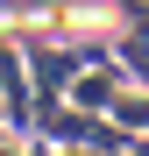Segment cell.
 Listing matches in <instances>:
<instances>
[{
	"label": "cell",
	"mask_w": 149,
	"mask_h": 156,
	"mask_svg": "<svg viewBox=\"0 0 149 156\" xmlns=\"http://www.w3.org/2000/svg\"><path fill=\"white\" fill-rule=\"evenodd\" d=\"M36 121H43V135H57V142H71V149H114V142H121V128H114L107 114H85V107H71V99H50Z\"/></svg>",
	"instance_id": "obj_1"
},
{
	"label": "cell",
	"mask_w": 149,
	"mask_h": 156,
	"mask_svg": "<svg viewBox=\"0 0 149 156\" xmlns=\"http://www.w3.org/2000/svg\"><path fill=\"white\" fill-rule=\"evenodd\" d=\"M99 50H57V43H36V78H43V107L50 99H64V85L78 78Z\"/></svg>",
	"instance_id": "obj_2"
},
{
	"label": "cell",
	"mask_w": 149,
	"mask_h": 156,
	"mask_svg": "<svg viewBox=\"0 0 149 156\" xmlns=\"http://www.w3.org/2000/svg\"><path fill=\"white\" fill-rule=\"evenodd\" d=\"M114 92H121V78L99 64V57H92V64L64 85V99H71V107H85V114H107V99H114Z\"/></svg>",
	"instance_id": "obj_3"
},
{
	"label": "cell",
	"mask_w": 149,
	"mask_h": 156,
	"mask_svg": "<svg viewBox=\"0 0 149 156\" xmlns=\"http://www.w3.org/2000/svg\"><path fill=\"white\" fill-rule=\"evenodd\" d=\"M107 121L121 128V135H149V85L142 92H114L107 99Z\"/></svg>",
	"instance_id": "obj_4"
},
{
	"label": "cell",
	"mask_w": 149,
	"mask_h": 156,
	"mask_svg": "<svg viewBox=\"0 0 149 156\" xmlns=\"http://www.w3.org/2000/svg\"><path fill=\"white\" fill-rule=\"evenodd\" d=\"M121 64H128L142 85H149V7L128 14V36H121Z\"/></svg>",
	"instance_id": "obj_5"
},
{
	"label": "cell",
	"mask_w": 149,
	"mask_h": 156,
	"mask_svg": "<svg viewBox=\"0 0 149 156\" xmlns=\"http://www.w3.org/2000/svg\"><path fill=\"white\" fill-rule=\"evenodd\" d=\"M0 92H7V114H14V121L29 114V85H21V71H14V57H7V50H0Z\"/></svg>",
	"instance_id": "obj_6"
},
{
	"label": "cell",
	"mask_w": 149,
	"mask_h": 156,
	"mask_svg": "<svg viewBox=\"0 0 149 156\" xmlns=\"http://www.w3.org/2000/svg\"><path fill=\"white\" fill-rule=\"evenodd\" d=\"M0 156H29V149H21V142H0Z\"/></svg>",
	"instance_id": "obj_7"
},
{
	"label": "cell",
	"mask_w": 149,
	"mask_h": 156,
	"mask_svg": "<svg viewBox=\"0 0 149 156\" xmlns=\"http://www.w3.org/2000/svg\"><path fill=\"white\" fill-rule=\"evenodd\" d=\"M128 156H149V142H135V149H128Z\"/></svg>",
	"instance_id": "obj_8"
}]
</instances>
